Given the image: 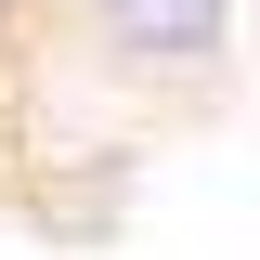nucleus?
<instances>
[{
    "label": "nucleus",
    "instance_id": "nucleus-1",
    "mask_svg": "<svg viewBox=\"0 0 260 260\" xmlns=\"http://www.w3.org/2000/svg\"><path fill=\"white\" fill-rule=\"evenodd\" d=\"M234 26L247 0H91V39L117 78H156V91H195L234 65Z\"/></svg>",
    "mask_w": 260,
    "mask_h": 260
}]
</instances>
